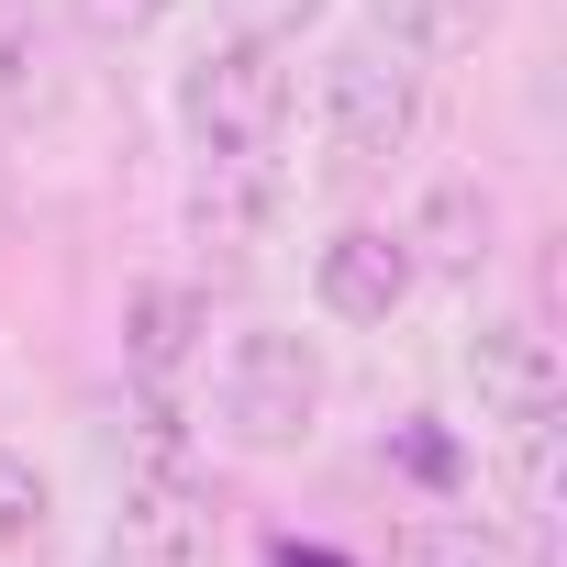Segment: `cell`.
Instances as JSON below:
<instances>
[{
	"mask_svg": "<svg viewBox=\"0 0 567 567\" xmlns=\"http://www.w3.org/2000/svg\"><path fill=\"white\" fill-rule=\"evenodd\" d=\"M412 290H423V267H412L401 223H379V212H357V223H334V234L312 245V312H323V323L379 334V323H401Z\"/></svg>",
	"mask_w": 567,
	"mask_h": 567,
	"instance_id": "6",
	"label": "cell"
},
{
	"mask_svg": "<svg viewBox=\"0 0 567 567\" xmlns=\"http://www.w3.org/2000/svg\"><path fill=\"white\" fill-rule=\"evenodd\" d=\"M456 368H467V401H478V423H489L501 445L556 434V412H567V368H556V334H545L534 312H478L467 346H456Z\"/></svg>",
	"mask_w": 567,
	"mask_h": 567,
	"instance_id": "5",
	"label": "cell"
},
{
	"mask_svg": "<svg viewBox=\"0 0 567 567\" xmlns=\"http://www.w3.org/2000/svg\"><path fill=\"white\" fill-rule=\"evenodd\" d=\"M112 567H223V501L212 478L189 467L178 423L156 412L134 467H123V501H112Z\"/></svg>",
	"mask_w": 567,
	"mask_h": 567,
	"instance_id": "4",
	"label": "cell"
},
{
	"mask_svg": "<svg viewBox=\"0 0 567 567\" xmlns=\"http://www.w3.org/2000/svg\"><path fill=\"white\" fill-rule=\"evenodd\" d=\"M379 34L434 68V56H467L489 34V0H379Z\"/></svg>",
	"mask_w": 567,
	"mask_h": 567,
	"instance_id": "10",
	"label": "cell"
},
{
	"mask_svg": "<svg viewBox=\"0 0 567 567\" xmlns=\"http://www.w3.org/2000/svg\"><path fill=\"white\" fill-rule=\"evenodd\" d=\"M45 523H56L45 467H34L23 445H0V545H45Z\"/></svg>",
	"mask_w": 567,
	"mask_h": 567,
	"instance_id": "12",
	"label": "cell"
},
{
	"mask_svg": "<svg viewBox=\"0 0 567 567\" xmlns=\"http://www.w3.org/2000/svg\"><path fill=\"white\" fill-rule=\"evenodd\" d=\"M401 245H412L423 278H478V267L501 256V200H489L467 167H445V178H423V200L401 212Z\"/></svg>",
	"mask_w": 567,
	"mask_h": 567,
	"instance_id": "8",
	"label": "cell"
},
{
	"mask_svg": "<svg viewBox=\"0 0 567 567\" xmlns=\"http://www.w3.org/2000/svg\"><path fill=\"white\" fill-rule=\"evenodd\" d=\"M200 412H212V434L234 445V456H301L312 434H323V412H334V357H323V334H301V323H234L212 357H200Z\"/></svg>",
	"mask_w": 567,
	"mask_h": 567,
	"instance_id": "1",
	"label": "cell"
},
{
	"mask_svg": "<svg viewBox=\"0 0 567 567\" xmlns=\"http://www.w3.org/2000/svg\"><path fill=\"white\" fill-rule=\"evenodd\" d=\"M278 200H290V178H278V167H245V156H189L178 234H189L212 267H245V256L278 234Z\"/></svg>",
	"mask_w": 567,
	"mask_h": 567,
	"instance_id": "7",
	"label": "cell"
},
{
	"mask_svg": "<svg viewBox=\"0 0 567 567\" xmlns=\"http://www.w3.org/2000/svg\"><path fill=\"white\" fill-rule=\"evenodd\" d=\"M68 23H79L90 45H145V34L178 23V0H68Z\"/></svg>",
	"mask_w": 567,
	"mask_h": 567,
	"instance_id": "13",
	"label": "cell"
},
{
	"mask_svg": "<svg viewBox=\"0 0 567 567\" xmlns=\"http://www.w3.org/2000/svg\"><path fill=\"white\" fill-rule=\"evenodd\" d=\"M290 45H256V34H212L178 79H167V123L189 134V156H245V167H278L301 123V79L278 68Z\"/></svg>",
	"mask_w": 567,
	"mask_h": 567,
	"instance_id": "2",
	"label": "cell"
},
{
	"mask_svg": "<svg viewBox=\"0 0 567 567\" xmlns=\"http://www.w3.org/2000/svg\"><path fill=\"white\" fill-rule=\"evenodd\" d=\"M200 323H212V301L189 290V278H145V290L123 301V368H134L145 390H167V379L200 357Z\"/></svg>",
	"mask_w": 567,
	"mask_h": 567,
	"instance_id": "9",
	"label": "cell"
},
{
	"mask_svg": "<svg viewBox=\"0 0 567 567\" xmlns=\"http://www.w3.org/2000/svg\"><path fill=\"white\" fill-rule=\"evenodd\" d=\"M334 0H223V34H256V45H301Z\"/></svg>",
	"mask_w": 567,
	"mask_h": 567,
	"instance_id": "14",
	"label": "cell"
},
{
	"mask_svg": "<svg viewBox=\"0 0 567 567\" xmlns=\"http://www.w3.org/2000/svg\"><path fill=\"white\" fill-rule=\"evenodd\" d=\"M390 567H523L501 523H412Z\"/></svg>",
	"mask_w": 567,
	"mask_h": 567,
	"instance_id": "11",
	"label": "cell"
},
{
	"mask_svg": "<svg viewBox=\"0 0 567 567\" xmlns=\"http://www.w3.org/2000/svg\"><path fill=\"white\" fill-rule=\"evenodd\" d=\"M312 123H323V156H334L346 178H379V167H401V156L423 145V123H434V68L401 56L390 34H357V45L323 56Z\"/></svg>",
	"mask_w": 567,
	"mask_h": 567,
	"instance_id": "3",
	"label": "cell"
}]
</instances>
